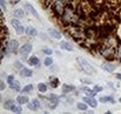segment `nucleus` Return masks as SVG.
Segmentation results:
<instances>
[{
  "label": "nucleus",
  "mask_w": 121,
  "mask_h": 114,
  "mask_svg": "<svg viewBox=\"0 0 121 114\" xmlns=\"http://www.w3.org/2000/svg\"><path fill=\"white\" fill-rule=\"evenodd\" d=\"M40 4L81 48L121 64V0H40Z\"/></svg>",
  "instance_id": "nucleus-1"
},
{
  "label": "nucleus",
  "mask_w": 121,
  "mask_h": 114,
  "mask_svg": "<svg viewBox=\"0 0 121 114\" xmlns=\"http://www.w3.org/2000/svg\"><path fill=\"white\" fill-rule=\"evenodd\" d=\"M76 60H78L80 67L83 69L85 73H87V74H89V75H92V74L95 73V69L93 68V66H92L86 59H83V58H76Z\"/></svg>",
  "instance_id": "nucleus-2"
},
{
  "label": "nucleus",
  "mask_w": 121,
  "mask_h": 114,
  "mask_svg": "<svg viewBox=\"0 0 121 114\" xmlns=\"http://www.w3.org/2000/svg\"><path fill=\"white\" fill-rule=\"evenodd\" d=\"M11 24H12V26L14 27V30L17 31V33L18 34H24V32H25V28H24V26L17 20V19H12V21H11Z\"/></svg>",
  "instance_id": "nucleus-3"
},
{
  "label": "nucleus",
  "mask_w": 121,
  "mask_h": 114,
  "mask_svg": "<svg viewBox=\"0 0 121 114\" xmlns=\"http://www.w3.org/2000/svg\"><path fill=\"white\" fill-rule=\"evenodd\" d=\"M18 48H19V42H18V40H15V39L11 40L10 44H8V51H10L11 53L15 54V53L18 52Z\"/></svg>",
  "instance_id": "nucleus-4"
},
{
  "label": "nucleus",
  "mask_w": 121,
  "mask_h": 114,
  "mask_svg": "<svg viewBox=\"0 0 121 114\" xmlns=\"http://www.w3.org/2000/svg\"><path fill=\"white\" fill-rule=\"evenodd\" d=\"M83 101H85L86 103H88V105H89L91 107H93V108H95V107L98 106V101L94 100L93 96H88V95H87V96L83 98Z\"/></svg>",
  "instance_id": "nucleus-5"
},
{
  "label": "nucleus",
  "mask_w": 121,
  "mask_h": 114,
  "mask_svg": "<svg viewBox=\"0 0 121 114\" xmlns=\"http://www.w3.org/2000/svg\"><path fill=\"white\" fill-rule=\"evenodd\" d=\"M32 48H33V46L31 45V44H25V45H23L21 47H20V53L21 54H28L31 51H32Z\"/></svg>",
  "instance_id": "nucleus-6"
},
{
  "label": "nucleus",
  "mask_w": 121,
  "mask_h": 114,
  "mask_svg": "<svg viewBox=\"0 0 121 114\" xmlns=\"http://www.w3.org/2000/svg\"><path fill=\"white\" fill-rule=\"evenodd\" d=\"M48 34L52 37V38H54V39H61V34H60V32H58L57 30H54V28H48Z\"/></svg>",
  "instance_id": "nucleus-7"
},
{
  "label": "nucleus",
  "mask_w": 121,
  "mask_h": 114,
  "mask_svg": "<svg viewBox=\"0 0 121 114\" xmlns=\"http://www.w3.org/2000/svg\"><path fill=\"white\" fill-rule=\"evenodd\" d=\"M25 7H26V8H27V10H28V11H30V12L35 17V18H38V19H39V14H38V12L35 11V8H34L31 4H28V3H27V4H25Z\"/></svg>",
  "instance_id": "nucleus-8"
},
{
  "label": "nucleus",
  "mask_w": 121,
  "mask_h": 114,
  "mask_svg": "<svg viewBox=\"0 0 121 114\" xmlns=\"http://www.w3.org/2000/svg\"><path fill=\"white\" fill-rule=\"evenodd\" d=\"M101 67H102L103 71H107V72H114L116 66H115V65H112V64H105V65H102Z\"/></svg>",
  "instance_id": "nucleus-9"
},
{
  "label": "nucleus",
  "mask_w": 121,
  "mask_h": 114,
  "mask_svg": "<svg viewBox=\"0 0 121 114\" xmlns=\"http://www.w3.org/2000/svg\"><path fill=\"white\" fill-rule=\"evenodd\" d=\"M26 33H27V35L28 37H35L37 34H38V31L34 28V27H27V30H26Z\"/></svg>",
  "instance_id": "nucleus-10"
},
{
  "label": "nucleus",
  "mask_w": 121,
  "mask_h": 114,
  "mask_svg": "<svg viewBox=\"0 0 121 114\" xmlns=\"http://www.w3.org/2000/svg\"><path fill=\"white\" fill-rule=\"evenodd\" d=\"M13 14H14L15 18H24V17H25V12H24L23 8H17V10L13 12Z\"/></svg>",
  "instance_id": "nucleus-11"
},
{
  "label": "nucleus",
  "mask_w": 121,
  "mask_h": 114,
  "mask_svg": "<svg viewBox=\"0 0 121 114\" xmlns=\"http://www.w3.org/2000/svg\"><path fill=\"white\" fill-rule=\"evenodd\" d=\"M28 62H30V65H34V66H39L40 65V60L37 57H34V55H32L28 59Z\"/></svg>",
  "instance_id": "nucleus-12"
},
{
  "label": "nucleus",
  "mask_w": 121,
  "mask_h": 114,
  "mask_svg": "<svg viewBox=\"0 0 121 114\" xmlns=\"http://www.w3.org/2000/svg\"><path fill=\"white\" fill-rule=\"evenodd\" d=\"M17 102L20 103V105H25V103L28 102V98L26 95H20V96L17 98Z\"/></svg>",
  "instance_id": "nucleus-13"
},
{
  "label": "nucleus",
  "mask_w": 121,
  "mask_h": 114,
  "mask_svg": "<svg viewBox=\"0 0 121 114\" xmlns=\"http://www.w3.org/2000/svg\"><path fill=\"white\" fill-rule=\"evenodd\" d=\"M60 47H61L62 49H66V51H73V47H72L68 42H66V41H61V42H60Z\"/></svg>",
  "instance_id": "nucleus-14"
},
{
  "label": "nucleus",
  "mask_w": 121,
  "mask_h": 114,
  "mask_svg": "<svg viewBox=\"0 0 121 114\" xmlns=\"http://www.w3.org/2000/svg\"><path fill=\"white\" fill-rule=\"evenodd\" d=\"M100 102H103V103H106V102L114 103L115 101H114V99H113L112 96H101V98H100Z\"/></svg>",
  "instance_id": "nucleus-15"
},
{
  "label": "nucleus",
  "mask_w": 121,
  "mask_h": 114,
  "mask_svg": "<svg viewBox=\"0 0 121 114\" xmlns=\"http://www.w3.org/2000/svg\"><path fill=\"white\" fill-rule=\"evenodd\" d=\"M21 74H23L24 76L30 78V76H32V75H33V72H32L31 69H28V68H23V69H21Z\"/></svg>",
  "instance_id": "nucleus-16"
},
{
  "label": "nucleus",
  "mask_w": 121,
  "mask_h": 114,
  "mask_svg": "<svg viewBox=\"0 0 121 114\" xmlns=\"http://www.w3.org/2000/svg\"><path fill=\"white\" fill-rule=\"evenodd\" d=\"M10 87H11L12 89H14V91H20V84H19L18 81H15V80L10 85Z\"/></svg>",
  "instance_id": "nucleus-17"
},
{
  "label": "nucleus",
  "mask_w": 121,
  "mask_h": 114,
  "mask_svg": "<svg viewBox=\"0 0 121 114\" xmlns=\"http://www.w3.org/2000/svg\"><path fill=\"white\" fill-rule=\"evenodd\" d=\"M82 91H85V92H86V94H87L88 96H95V95H96V92H95L94 89H89V88H82Z\"/></svg>",
  "instance_id": "nucleus-18"
},
{
  "label": "nucleus",
  "mask_w": 121,
  "mask_h": 114,
  "mask_svg": "<svg viewBox=\"0 0 121 114\" xmlns=\"http://www.w3.org/2000/svg\"><path fill=\"white\" fill-rule=\"evenodd\" d=\"M11 110L12 112H14V113H21V107H20V103H18V105H13L12 106V108H11Z\"/></svg>",
  "instance_id": "nucleus-19"
},
{
  "label": "nucleus",
  "mask_w": 121,
  "mask_h": 114,
  "mask_svg": "<svg viewBox=\"0 0 121 114\" xmlns=\"http://www.w3.org/2000/svg\"><path fill=\"white\" fill-rule=\"evenodd\" d=\"M13 105H14V101H12V100H8V101H6V102L4 103V108H5V109H11Z\"/></svg>",
  "instance_id": "nucleus-20"
},
{
  "label": "nucleus",
  "mask_w": 121,
  "mask_h": 114,
  "mask_svg": "<svg viewBox=\"0 0 121 114\" xmlns=\"http://www.w3.org/2000/svg\"><path fill=\"white\" fill-rule=\"evenodd\" d=\"M38 89H39V92L45 93V92L47 91V86H46L45 84H39V85H38Z\"/></svg>",
  "instance_id": "nucleus-21"
},
{
  "label": "nucleus",
  "mask_w": 121,
  "mask_h": 114,
  "mask_svg": "<svg viewBox=\"0 0 121 114\" xmlns=\"http://www.w3.org/2000/svg\"><path fill=\"white\" fill-rule=\"evenodd\" d=\"M73 89H74V86H68V85H64V86H62V91H64V93H67V92L73 91Z\"/></svg>",
  "instance_id": "nucleus-22"
},
{
  "label": "nucleus",
  "mask_w": 121,
  "mask_h": 114,
  "mask_svg": "<svg viewBox=\"0 0 121 114\" xmlns=\"http://www.w3.org/2000/svg\"><path fill=\"white\" fill-rule=\"evenodd\" d=\"M76 106H78V108L81 109V110H86V109H87V103H86L85 101H83V102H79Z\"/></svg>",
  "instance_id": "nucleus-23"
},
{
  "label": "nucleus",
  "mask_w": 121,
  "mask_h": 114,
  "mask_svg": "<svg viewBox=\"0 0 121 114\" xmlns=\"http://www.w3.org/2000/svg\"><path fill=\"white\" fill-rule=\"evenodd\" d=\"M33 91V85H27L23 88V92L24 93H28V92H32Z\"/></svg>",
  "instance_id": "nucleus-24"
},
{
  "label": "nucleus",
  "mask_w": 121,
  "mask_h": 114,
  "mask_svg": "<svg viewBox=\"0 0 121 114\" xmlns=\"http://www.w3.org/2000/svg\"><path fill=\"white\" fill-rule=\"evenodd\" d=\"M51 86H52L53 88H57V87L59 86V79H57V78L53 79V81L51 82Z\"/></svg>",
  "instance_id": "nucleus-25"
},
{
  "label": "nucleus",
  "mask_w": 121,
  "mask_h": 114,
  "mask_svg": "<svg viewBox=\"0 0 121 114\" xmlns=\"http://www.w3.org/2000/svg\"><path fill=\"white\" fill-rule=\"evenodd\" d=\"M27 106H28V108H30V109H32V110H35V109H38V108H37V106L34 105V102H33V101H31V102H27Z\"/></svg>",
  "instance_id": "nucleus-26"
},
{
  "label": "nucleus",
  "mask_w": 121,
  "mask_h": 114,
  "mask_svg": "<svg viewBox=\"0 0 121 114\" xmlns=\"http://www.w3.org/2000/svg\"><path fill=\"white\" fill-rule=\"evenodd\" d=\"M52 64H53L52 58H46V59H45V65H46V66H51Z\"/></svg>",
  "instance_id": "nucleus-27"
},
{
  "label": "nucleus",
  "mask_w": 121,
  "mask_h": 114,
  "mask_svg": "<svg viewBox=\"0 0 121 114\" xmlns=\"http://www.w3.org/2000/svg\"><path fill=\"white\" fill-rule=\"evenodd\" d=\"M33 102H34V105L37 106V108H38V109H39V108H41V102H40L38 99H34V100H33Z\"/></svg>",
  "instance_id": "nucleus-28"
},
{
  "label": "nucleus",
  "mask_w": 121,
  "mask_h": 114,
  "mask_svg": "<svg viewBox=\"0 0 121 114\" xmlns=\"http://www.w3.org/2000/svg\"><path fill=\"white\" fill-rule=\"evenodd\" d=\"M14 66H15V68H19V69H23V68H24L20 61H15V62H14Z\"/></svg>",
  "instance_id": "nucleus-29"
},
{
  "label": "nucleus",
  "mask_w": 121,
  "mask_h": 114,
  "mask_svg": "<svg viewBox=\"0 0 121 114\" xmlns=\"http://www.w3.org/2000/svg\"><path fill=\"white\" fill-rule=\"evenodd\" d=\"M42 53L51 55V54H52V49H49V48H42Z\"/></svg>",
  "instance_id": "nucleus-30"
},
{
  "label": "nucleus",
  "mask_w": 121,
  "mask_h": 114,
  "mask_svg": "<svg viewBox=\"0 0 121 114\" xmlns=\"http://www.w3.org/2000/svg\"><path fill=\"white\" fill-rule=\"evenodd\" d=\"M13 81H14V76H13V75H8V78H7V82L11 85Z\"/></svg>",
  "instance_id": "nucleus-31"
},
{
  "label": "nucleus",
  "mask_w": 121,
  "mask_h": 114,
  "mask_svg": "<svg viewBox=\"0 0 121 114\" xmlns=\"http://www.w3.org/2000/svg\"><path fill=\"white\" fill-rule=\"evenodd\" d=\"M94 91H95L96 93H98V92H101V91H102V87H101V86H98V85H96V86H94Z\"/></svg>",
  "instance_id": "nucleus-32"
},
{
  "label": "nucleus",
  "mask_w": 121,
  "mask_h": 114,
  "mask_svg": "<svg viewBox=\"0 0 121 114\" xmlns=\"http://www.w3.org/2000/svg\"><path fill=\"white\" fill-rule=\"evenodd\" d=\"M0 84H1V85H0V89H1V91H4V89L6 88V85H5V82L1 80V81H0Z\"/></svg>",
  "instance_id": "nucleus-33"
},
{
  "label": "nucleus",
  "mask_w": 121,
  "mask_h": 114,
  "mask_svg": "<svg viewBox=\"0 0 121 114\" xmlns=\"http://www.w3.org/2000/svg\"><path fill=\"white\" fill-rule=\"evenodd\" d=\"M0 3H1V8L5 11V10H6V4H5V0H0Z\"/></svg>",
  "instance_id": "nucleus-34"
},
{
  "label": "nucleus",
  "mask_w": 121,
  "mask_h": 114,
  "mask_svg": "<svg viewBox=\"0 0 121 114\" xmlns=\"http://www.w3.org/2000/svg\"><path fill=\"white\" fill-rule=\"evenodd\" d=\"M20 1V0H11V3H12V5H14V4H18Z\"/></svg>",
  "instance_id": "nucleus-35"
},
{
  "label": "nucleus",
  "mask_w": 121,
  "mask_h": 114,
  "mask_svg": "<svg viewBox=\"0 0 121 114\" xmlns=\"http://www.w3.org/2000/svg\"><path fill=\"white\" fill-rule=\"evenodd\" d=\"M116 78H117L119 80H121V73H117V74H116Z\"/></svg>",
  "instance_id": "nucleus-36"
},
{
  "label": "nucleus",
  "mask_w": 121,
  "mask_h": 114,
  "mask_svg": "<svg viewBox=\"0 0 121 114\" xmlns=\"http://www.w3.org/2000/svg\"><path fill=\"white\" fill-rule=\"evenodd\" d=\"M119 101H120V102H121V98H120V99H119Z\"/></svg>",
  "instance_id": "nucleus-37"
}]
</instances>
